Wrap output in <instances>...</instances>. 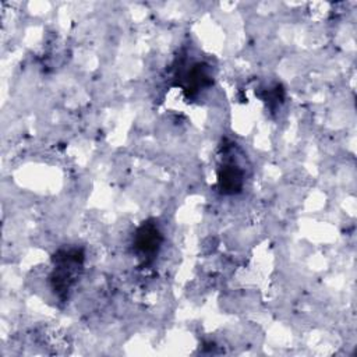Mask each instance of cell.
Here are the masks:
<instances>
[{
  "label": "cell",
  "instance_id": "obj_4",
  "mask_svg": "<svg viewBox=\"0 0 357 357\" xmlns=\"http://www.w3.org/2000/svg\"><path fill=\"white\" fill-rule=\"evenodd\" d=\"M180 85L184 88V92L188 95L198 93L202 88L212 84V78L208 73V67L202 63L192 64L180 75Z\"/></svg>",
  "mask_w": 357,
  "mask_h": 357
},
{
  "label": "cell",
  "instance_id": "obj_2",
  "mask_svg": "<svg viewBox=\"0 0 357 357\" xmlns=\"http://www.w3.org/2000/svg\"><path fill=\"white\" fill-rule=\"evenodd\" d=\"M162 240V233L158 226L152 220H146L135 231L134 248L144 257H152L158 252Z\"/></svg>",
  "mask_w": 357,
  "mask_h": 357
},
{
  "label": "cell",
  "instance_id": "obj_1",
  "mask_svg": "<svg viewBox=\"0 0 357 357\" xmlns=\"http://www.w3.org/2000/svg\"><path fill=\"white\" fill-rule=\"evenodd\" d=\"M53 264L50 286L54 294L64 300L82 271L84 251L81 248H61L53 255Z\"/></svg>",
  "mask_w": 357,
  "mask_h": 357
},
{
  "label": "cell",
  "instance_id": "obj_3",
  "mask_svg": "<svg viewBox=\"0 0 357 357\" xmlns=\"http://www.w3.org/2000/svg\"><path fill=\"white\" fill-rule=\"evenodd\" d=\"M244 173L234 160H225L218 169V185L223 194H237L241 191Z\"/></svg>",
  "mask_w": 357,
  "mask_h": 357
}]
</instances>
